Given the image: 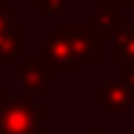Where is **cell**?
<instances>
[{
    "label": "cell",
    "mask_w": 134,
    "mask_h": 134,
    "mask_svg": "<svg viewBox=\"0 0 134 134\" xmlns=\"http://www.w3.org/2000/svg\"><path fill=\"white\" fill-rule=\"evenodd\" d=\"M42 107L30 97L0 94V134H42Z\"/></svg>",
    "instance_id": "1"
},
{
    "label": "cell",
    "mask_w": 134,
    "mask_h": 134,
    "mask_svg": "<svg viewBox=\"0 0 134 134\" xmlns=\"http://www.w3.org/2000/svg\"><path fill=\"white\" fill-rule=\"evenodd\" d=\"M55 37L65 40L77 60H99V40L87 32V27H60Z\"/></svg>",
    "instance_id": "2"
},
{
    "label": "cell",
    "mask_w": 134,
    "mask_h": 134,
    "mask_svg": "<svg viewBox=\"0 0 134 134\" xmlns=\"http://www.w3.org/2000/svg\"><path fill=\"white\" fill-rule=\"evenodd\" d=\"M23 82L27 92H42L55 77V65L50 60H25L23 62Z\"/></svg>",
    "instance_id": "3"
},
{
    "label": "cell",
    "mask_w": 134,
    "mask_h": 134,
    "mask_svg": "<svg viewBox=\"0 0 134 134\" xmlns=\"http://www.w3.org/2000/svg\"><path fill=\"white\" fill-rule=\"evenodd\" d=\"M45 52H47V60L55 67H65V70L75 72L77 65H80V60L75 57L72 47L65 42V40H60V37H47L45 40Z\"/></svg>",
    "instance_id": "4"
},
{
    "label": "cell",
    "mask_w": 134,
    "mask_h": 134,
    "mask_svg": "<svg viewBox=\"0 0 134 134\" xmlns=\"http://www.w3.org/2000/svg\"><path fill=\"white\" fill-rule=\"evenodd\" d=\"M132 94H134V92L127 85H117V82H112V85H104V87H102L99 99H102V104L109 107L112 112H122V109L129 107Z\"/></svg>",
    "instance_id": "5"
},
{
    "label": "cell",
    "mask_w": 134,
    "mask_h": 134,
    "mask_svg": "<svg viewBox=\"0 0 134 134\" xmlns=\"http://www.w3.org/2000/svg\"><path fill=\"white\" fill-rule=\"evenodd\" d=\"M90 23L94 25V27H99V35H102V37H112L114 30L122 25V15H114L109 5H102L99 13L90 18Z\"/></svg>",
    "instance_id": "6"
},
{
    "label": "cell",
    "mask_w": 134,
    "mask_h": 134,
    "mask_svg": "<svg viewBox=\"0 0 134 134\" xmlns=\"http://www.w3.org/2000/svg\"><path fill=\"white\" fill-rule=\"evenodd\" d=\"M109 55L112 60H134V27L114 35V45Z\"/></svg>",
    "instance_id": "7"
},
{
    "label": "cell",
    "mask_w": 134,
    "mask_h": 134,
    "mask_svg": "<svg viewBox=\"0 0 134 134\" xmlns=\"http://www.w3.org/2000/svg\"><path fill=\"white\" fill-rule=\"evenodd\" d=\"M20 37H23V30L20 27H10L8 32L0 35V60L15 57V55L20 52V47H23Z\"/></svg>",
    "instance_id": "8"
},
{
    "label": "cell",
    "mask_w": 134,
    "mask_h": 134,
    "mask_svg": "<svg viewBox=\"0 0 134 134\" xmlns=\"http://www.w3.org/2000/svg\"><path fill=\"white\" fill-rule=\"evenodd\" d=\"M124 75H127V87L134 92V60H124Z\"/></svg>",
    "instance_id": "9"
},
{
    "label": "cell",
    "mask_w": 134,
    "mask_h": 134,
    "mask_svg": "<svg viewBox=\"0 0 134 134\" xmlns=\"http://www.w3.org/2000/svg\"><path fill=\"white\" fill-rule=\"evenodd\" d=\"M10 20H8V8H0V35H3V32H8V30H10Z\"/></svg>",
    "instance_id": "10"
},
{
    "label": "cell",
    "mask_w": 134,
    "mask_h": 134,
    "mask_svg": "<svg viewBox=\"0 0 134 134\" xmlns=\"http://www.w3.org/2000/svg\"><path fill=\"white\" fill-rule=\"evenodd\" d=\"M90 134H102V132L99 129H90Z\"/></svg>",
    "instance_id": "11"
}]
</instances>
